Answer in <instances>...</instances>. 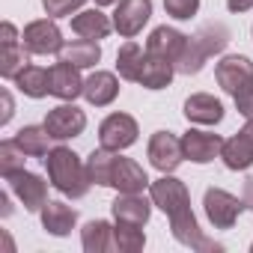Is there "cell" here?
Here are the masks:
<instances>
[{"label": "cell", "instance_id": "277c9868", "mask_svg": "<svg viewBox=\"0 0 253 253\" xmlns=\"http://www.w3.org/2000/svg\"><path fill=\"white\" fill-rule=\"evenodd\" d=\"M203 206H206V214H209L214 229H229L238 220V214L247 209L244 197L238 200V197H232V194H226L220 188H209L206 197H203Z\"/></svg>", "mask_w": 253, "mask_h": 253}, {"label": "cell", "instance_id": "ac0fdd59", "mask_svg": "<svg viewBox=\"0 0 253 253\" xmlns=\"http://www.w3.org/2000/svg\"><path fill=\"white\" fill-rule=\"evenodd\" d=\"M119 95V81L113 72H95L84 81V98L92 107H107Z\"/></svg>", "mask_w": 253, "mask_h": 253}, {"label": "cell", "instance_id": "d6a6232c", "mask_svg": "<svg viewBox=\"0 0 253 253\" xmlns=\"http://www.w3.org/2000/svg\"><path fill=\"white\" fill-rule=\"evenodd\" d=\"M86 3V0H42V6L51 18H66L72 12H78L81 6Z\"/></svg>", "mask_w": 253, "mask_h": 253}, {"label": "cell", "instance_id": "3957f363", "mask_svg": "<svg viewBox=\"0 0 253 253\" xmlns=\"http://www.w3.org/2000/svg\"><path fill=\"white\" fill-rule=\"evenodd\" d=\"M226 42H229V30H226L223 24H209V27H203L197 36L188 39V48H185L182 60L176 63V72H179V75H197V72L206 66V60H209L211 54H220V51L226 48Z\"/></svg>", "mask_w": 253, "mask_h": 253}, {"label": "cell", "instance_id": "ab89813d", "mask_svg": "<svg viewBox=\"0 0 253 253\" xmlns=\"http://www.w3.org/2000/svg\"><path fill=\"white\" fill-rule=\"evenodd\" d=\"M113 3H119V0H95V6H113Z\"/></svg>", "mask_w": 253, "mask_h": 253}, {"label": "cell", "instance_id": "83f0119b", "mask_svg": "<svg viewBox=\"0 0 253 253\" xmlns=\"http://www.w3.org/2000/svg\"><path fill=\"white\" fill-rule=\"evenodd\" d=\"M30 51L18 42H6V45H0V75H3L6 81H15V75L30 66Z\"/></svg>", "mask_w": 253, "mask_h": 253}, {"label": "cell", "instance_id": "8fae6325", "mask_svg": "<svg viewBox=\"0 0 253 253\" xmlns=\"http://www.w3.org/2000/svg\"><path fill=\"white\" fill-rule=\"evenodd\" d=\"M6 182H9L12 194L21 200V206H24L27 211H42V209H45V203H48V182H42L36 173L18 170V173H12Z\"/></svg>", "mask_w": 253, "mask_h": 253}, {"label": "cell", "instance_id": "9a60e30c", "mask_svg": "<svg viewBox=\"0 0 253 253\" xmlns=\"http://www.w3.org/2000/svg\"><path fill=\"white\" fill-rule=\"evenodd\" d=\"M110 211H113V220H116V223L146 226V223H149V214H152V206H149L140 194H119V197L110 203Z\"/></svg>", "mask_w": 253, "mask_h": 253}, {"label": "cell", "instance_id": "ffe728a7", "mask_svg": "<svg viewBox=\"0 0 253 253\" xmlns=\"http://www.w3.org/2000/svg\"><path fill=\"white\" fill-rule=\"evenodd\" d=\"M39 214H42V226L57 238L69 235L75 229V223H78V211L72 206H66V203H45V209Z\"/></svg>", "mask_w": 253, "mask_h": 253}, {"label": "cell", "instance_id": "603a6c76", "mask_svg": "<svg viewBox=\"0 0 253 253\" xmlns=\"http://www.w3.org/2000/svg\"><path fill=\"white\" fill-rule=\"evenodd\" d=\"M220 158L229 170H247L253 164V143L244 131H238L235 137L223 140V149H220Z\"/></svg>", "mask_w": 253, "mask_h": 253}, {"label": "cell", "instance_id": "cb8c5ba5", "mask_svg": "<svg viewBox=\"0 0 253 253\" xmlns=\"http://www.w3.org/2000/svg\"><path fill=\"white\" fill-rule=\"evenodd\" d=\"M51 140L54 137L48 134L45 125H24V128L15 134V143L24 149L27 158H45L51 152Z\"/></svg>", "mask_w": 253, "mask_h": 253}, {"label": "cell", "instance_id": "e0dca14e", "mask_svg": "<svg viewBox=\"0 0 253 253\" xmlns=\"http://www.w3.org/2000/svg\"><path fill=\"white\" fill-rule=\"evenodd\" d=\"M185 119L197 125H217L223 119V104L209 92H194L185 98Z\"/></svg>", "mask_w": 253, "mask_h": 253}, {"label": "cell", "instance_id": "d4e9b609", "mask_svg": "<svg viewBox=\"0 0 253 253\" xmlns=\"http://www.w3.org/2000/svg\"><path fill=\"white\" fill-rule=\"evenodd\" d=\"M81 241H84V250L86 253H107V250H116V241H113V226L107 220H89L81 232Z\"/></svg>", "mask_w": 253, "mask_h": 253}, {"label": "cell", "instance_id": "836d02e7", "mask_svg": "<svg viewBox=\"0 0 253 253\" xmlns=\"http://www.w3.org/2000/svg\"><path fill=\"white\" fill-rule=\"evenodd\" d=\"M232 98H235V110H238L244 119H253V81H250L244 89H238Z\"/></svg>", "mask_w": 253, "mask_h": 253}, {"label": "cell", "instance_id": "f546056e", "mask_svg": "<svg viewBox=\"0 0 253 253\" xmlns=\"http://www.w3.org/2000/svg\"><path fill=\"white\" fill-rule=\"evenodd\" d=\"M113 241H116V250H119V253H137V250H143L146 235H143V226L116 223V226H113Z\"/></svg>", "mask_w": 253, "mask_h": 253}, {"label": "cell", "instance_id": "d6986e66", "mask_svg": "<svg viewBox=\"0 0 253 253\" xmlns=\"http://www.w3.org/2000/svg\"><path fill=\"white\" fill-rule=\"evenodd\" d=\"M173 75H176V66H173L170 60H161V57H155V54H149V51H146L137 84H140V86H146V89H164V86H170Z\"/></svg>", "mask_w": 253, "mask_h": 253}, {"label": "cell", "instance_id": "6da1fadb", "mask_svg": "<svg viewBox=\"0 0 253 253\" xmlns=\"http://www.w3.org/2000/svg\"><path fill=\"white\" fill-rule=\"evenodd\" d=\"M149 200L152 206H158L167 217H170V229H173V238L191 250H200V253H214V250H223L217 241L206 238L194 211H191V194L185 188V182L173 179L170 173H164L161 179L149 182Z\"/></svg>", "mask_w": 253, "mask_h": 253}, {"label": "cell", "instance_id": "484cf974", "mask_svg": "<svg viewBox=\"0 0 253 253\" xmlns=\"http://www.w3.org/2000/svg\"><path fill=\"white\" fill-rule=\"evenodd\" d=\"M143 57H146V51H143L137 42L128 39V42H125V45L116 51V72H119V78L137 84V78H140V66H143Z\"/></svg>", "mask_w": 253, "mask_h": 253}, {"label": "cell", "instance_id": "ba28073f", "mask_svg": "<svg viewBox=\"0 0 253 253\" xmlns=\"http://www.w3.org/2000/svg\"><path fill=\"white\" fill-rule=\"evenodd\" d=\"M45 128L54 140H72V137H81L84 128H86V113L75 104H60L54 110H48L45 116Z\"/></svg>", "mask_w": 253, "mask_h": 253}, {"label": "cell", "instance_id": "f1b7e54d", "mask_svg": "<svg viewBox=\"0 0 253 253\" xmlns=\"http://www.w3.org/2000/svg\"><path fill=\"white\" fill-rule=\"evenodd\" d=\"M113 161H116V152L113 149H92V155L86 158V173L92 179V185H104L110 188V170H113Z\"/></svg>", "mask_w": 253, "mask_h": 253}, {"label": "cell", "instance_id": "4fadbf2b", "mask_svg": "<svg viewBox=\"0 0 253 253\" xmlns=\"http://www.w3.org/2000/svg\"><path fill=\"white\" fill-rule=\"evenodd\" d=\"M188 39L191 36H185V33H179L173 27H155L152 36H149V42H146V51L155 54V57H161V60H170L176 66L182 60L185 48H188Z\"/></svg>", "mask_w": 253, "mask_h": 253}, {"label": "cell", "instance_id": "30bf717a", "mask_svg": "<svg viewBox=\"0 0 253 253\" xmlns=\"http://www.w3.org/2000/svg\"><path fill=\"white\" fill-rule=\"evenodd\" d=\"M214 81H217V86L223 92L235 95L238 89H244L253 81V63L247 57H241V54H229L214 66Z\"/></svg>", "mask_w": 253, "mask_h": 253}, {"label": "cell", "instance_id": "7c38bea8", "mask_svg": "<svg viewBox=\"0 0 253 253\" xmlns=\"http://www.w3.org/2000/svg\"><path fill=\"white\" fill-rule=\"evenodd\" d=\"M110 188H116L119 194H143V188H149V176L137 161L116 155L110 170Z\"/></svg>", "mask_w": 253, "mask_h": 253}, {"label": "cell", "instance_id": "f35d334b", "mask_svg": "<svg viewBox=\"0 0 253 253\" xmlns=\"http://www.w3.org/2000/svg\"><path fill=\"white\" fill-rule=\"evenodd\" d=\"M247 137H250V143H253V119H247V125H244V128H241Z\"/></svg>", "mask_w": 253, "mask_h": 253}, {"label": "cell", "instance_id": "1f68e13d", "mask_svg": "<svg viewBox=\"0 0 253 253\" xmlns=\"http://www.w3.org/2000/svg\"><path fill=\"white\" fill-rule=\"evenodd\" d=\"M164 9H167V15H173L179 21H188L197 15L200 0H164Z\"/></svg>", "mask_w": 253, "mask_h": 253}, {"label": "cell", "instance_id": "52a82bcc", "mask_svg": "<svg viewBox=\"0 0 253 253\" xmlns=\"http://www.w3.org/2000/svg\"><path fill=\"white\" fill-rule=\"evenodd\" d=\"M149 164L161 173H173L182 161H185V149H182V137H176L173 131H155L149 137Z\"/></svg>", "mask_w": 253, "mask_h": 253}, {"label": "cell", "instance_id": "9c48e42d", "mask_svg": "<svg viewBox=\"0 0 253 253\" xmlns=\"http://www.w3.org/2000/svg\"><path fill=\"white\" fill-rule=\"evenodd\" d=\"M152 15V0H119L113 12V27L122 39H134Z\"/></svg>", "mask_w": 253, "mask_h": 253}, {"label": "cell", "instance_id": "7a4b0ae2", "mask_svg": "<svg viewBox=\"0 0 253 253\" xmlns=\"http://www.w3.org/2000/svg\"><path fill=\"white\" fill-rule=\"evenodd\" d=\"M42 161H45V170H48L51 185H54L60 194H66V197H72V200L86 197L92 179H89V173H86V164H84L69 146L51 149Z\"/></svg>", "mask_w": 253, "mask_h": 253}, {"label": "cell", "instance_id": "8992f818", "mask_svg": "<svg viewBox=\"0 0 253 253\" xmlns=\"http://www.w3.org/2000/svg\"><path fill=\"white\" fill-rule=\"evenodd\" d=\"M21 45H24L30 54H42V57H48V54H60V51L66 48L60 27H57L54 21H48V18H42V21H30V24L24 27V33H21Z\"/></svg>", "mask_w": 253, "mask_h": 253}, {"label": "cell", "instance_id": "7402d4cb", "mask_svg": "<svg viewBox=\"0 0 253 253\" xmlns=\"http://www.w3.org/2000/svg\"><path fill=\"white\" fill-rule=\"evenodd\" d=\"M72 30H75L81 39H104V36L113 30V24H110V18H107L104 12H98V9H84V12H78V15L72 18Z\"/></svg>", "mask_w": 253, "mask_h": 253}, {"label": "cell", "instance_id": "2e32d148", "mask_svg": "<svg viewBox=\"0 0 253 253\" xmlns=\"http://www.w3.org/2000/svg\"><path fill=\"white\" fill-rule=\"evenodd\" d=\"M51 95L63 98V101H75L78 95H84V81L78 75V66L60 60L51 66Z\"/></svg>", "mask_w": 253, "mask_h": 253}, {"label": "cell", "instance_id": "5b68a950", "mask_svg": "<svg viewBox=\"0 0 253 253\" xmlns=\"http://www.w3.org/2000/svg\"><path fill=\"white\" fill-rule=\"evenodd\" d=\"M137 134H140V128H137L134 116H128V113H110L98 125V140H101V146L104 149H113V152L128 149L137 140Z\"/></svg>", "mask_w": 253, "mask_h": 253}, {"label": "cell", "instance_id": "8d00e7d4", "mask_svg": "<svg viewBox=\"0 0 253 253\" xmlns=\"http://www.w3.org/2000/svg\"><path fill=\"white\" fill-rule=\"evenodd\" d=\"M226 9L229 12H247V9H253V0H226Z\"/></svg>", "mask_w": 253, "mask_h": 253}, {"label": "cell", "instance_id": "4316f807", "mask_svg": "<svg viewBox=\"0 0 253 253\" xmlns=\"http://www.w3.org/2000/svg\"><path fill=\"white\" fill-rule=\"evenodd\" d=\"M60 60L78 66V69H89L101 60V48L92 42V39H78V42H69L63 51H60Z\"/></svg>", "mask_w": 253, "mask_h": 253}, {"label": "cell", "instance_id": "60d3db41", "mask_svg": "<svg viewBox=\"0 0 253 253\" xmlns=\"http://www.w3.org/2000/svg\"><path fill=\"white\" fill-rule=\"evenodd\" d=\"M250 250H253V247H250Z\"/></svg>", "mask_w": 253, "mask_h": 253}, {"label": "cell", "instance_id": "d590c367", "mask_svg": "<svg viewBox=\"0 0 253 253\" xmlns=\"http://www.w3.org/2000/svg\"><path fill=\"white\" fill-rule=\"evenodd\" d=\"M0 98H3V116H0V125H6V122L12 119V113H15V110H12V95L3 89V95H0Z\"/></svg>", "mask_w": 253, "mask_h": 253}, {"label": "cell", "instance_id": "e575fe53", "mask_svg": "<svg viewBox=\"0 0 253 253\" xmlns=\"http://www.w3.org/2000/svg\"><path fill=\"white\" fill-rule=\"evenodd\" d=\"M0 36H3V39H0V45H6V42H18V30H15L9 21H3V27H0Z\"/></svg>", "mask_w": 253, "mask_h": 253}, {"label": "cell", "instance_id": "74e56055", "mask_svg": "<svg viewBox=\"0 0 253 253\" xmlns=\"http://www.w3.org/2000/svg\"><path fill=\"white\" fill-rule=\"evenodd\" d=\"M241 197H244V206H247V209L253 211V176H250V179L244 182V194H241Z\"/></svg>", "mask_w": 253, "mask_h": 253}, {"label": "cell", "instance_id": "44dd1931", "mask_svg": "<svg viewBox=\"0 0 253 253\" xmlns=\"http://www.w3.org/2000/svg\"><path fill=\"white\" fill-rule=\"evenodd\" d=\"M15 86L30 95V98H45L51 95V69H42V66H24L18 75H15Z\"/></svg>", "mask_w": 253, "mask_h": 253}, {"label": "cell", "instance_id": "4dcf8cb0", "mask_svg": "<svg viewBox=\"0 0 253 253\" xmlns=\"http://www.w3.org/2000/svg\"><path fill=\"white\" fill-rule=\"evenodd\" d=\"M24 158H27V155H24V149L15 143V137L0 143V173H3V179H9L12 173L24 170Z\"/></svg>", "mask_w": 253, "mask_h": 253}, {"label": "cell", "instance_id": "5bb4252c", "mask_svg": "<svg viewBox=\"0 0 253 253\" xmlns=\"http://www.w3.org/2000/svg\"><path fill=\"white\" fill-rule=\"evenodd\" d=\"M182 149H185V158H191L194 164H209V161H214L220 155L223 140H220V134L191 128L188 134H182Z\"/></svg>", "mask_w": 253, "mask_h": 253}]
</instances>
